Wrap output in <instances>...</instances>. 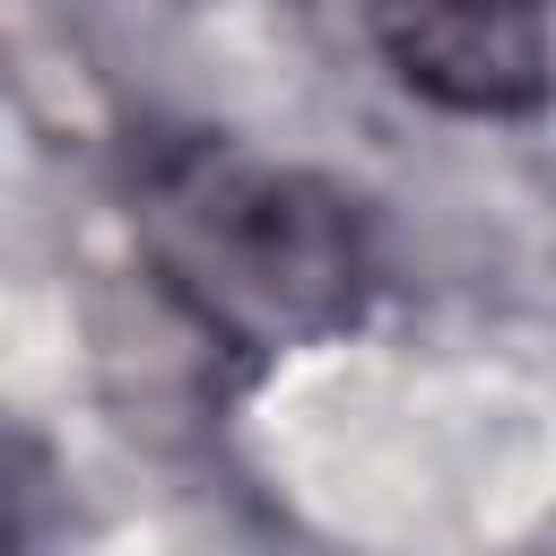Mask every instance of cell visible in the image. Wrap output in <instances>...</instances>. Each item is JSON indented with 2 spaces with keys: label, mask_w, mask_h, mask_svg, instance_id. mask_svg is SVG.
<instances>
[{
  "label": "cell",
  "mask_w": 556,
  "mask_h": 556,
  "mask_svg": "<svg viewBox=\"0 0 556 556\" xmlns=\"http://www.w3.org/2000/svg\"><path fill=\"white\" fill-rule=\"evenodd\" d=\"M139 252L200 339L278 365L365 321L382 261L365 208L235 139H165L139 165Z\"/></svg>",
  "instance_id": "obj_1"
},
{
  "label": "cell",
  "mask_w": 556,
  "mask_h": 556,
  "mask_svg": "<svg viewBox=\"0 0 556 556\" xmlns=\"http://www.w3.org/2000/svg\"><path fill=\"white\" fill-rule=\"evenodd\" d=\"M391 78L443 113H539L547 96V0H356Z\"/></svg>",
  "instance_id": "obj_2"
},
{
  "label": "cell",
  "mask_w": 556,
  "mask_h": 556,
  "mask_svg": "<svg viewBox=\"0 0 556 556\" xmlns=\"http://www.w3.org/2000/svg\"><path fill=\"white\" fill-rule=\"evenodd\" d=\"M43 521H52V469L17 426H0V556H35Z\"/></svg>",
  "instance_id": "obj_3"
}]
</instances>
